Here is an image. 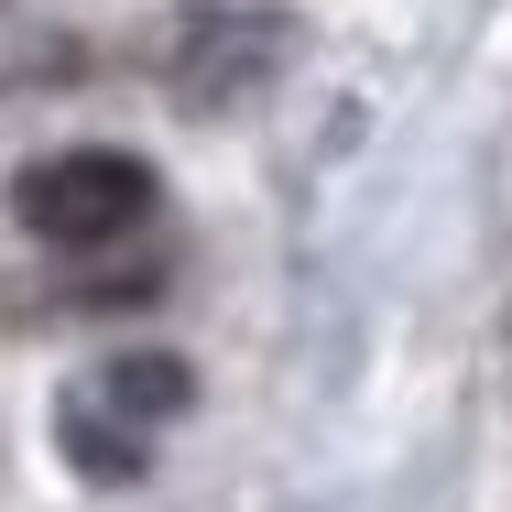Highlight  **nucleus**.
Masks as SVG:
<instances>
[{"instance_id": "nucleus-1", "label": "nucleus", "mask_w": 512, "mask_h": 512, "mask_svg": "<svg viewBox=\"0 0 512 512\" xmlns=\"http://www.w3.org/2000/svg\"><path fill=\"white\" fill-rule=\"evenodd\" d=\"M11 218H22L44 251H120V240L153 218V164H142V153H120V142L44 153V164H22Z\"/></svg>"}, {"instance_id": "nucleus-2", "label": "nucleus", "mask_w": 512, "mask_h": 512, "mask_svg": "<svg viewBox=\"0 0 512 512\" xmlns=\"http://www.w3.org/2000/svg\"><path fill=\"white\" fill-rule=\"evenodd\" d=\"M295 55V22L284 11H175L153 33V77L175 109H240L262 99Z\"/></svg>"}, {"instance_id": "nucleus-3", "label": "nucleus", "mask_w": 512, "mask_h": 512, "mask_svg": "<svg viewBox=\"0 0 512 512\" xmlns=\"http://www.w3.org/2000/svg\"><path fill=\"white\" fill-rule=\"evenodd\" d=\"M186 360H164V349H131V360H109L99 382H88V404H109L120 425H175L186 414Z\"/></svg>"}, {"instance_id": "nucleus-4", "label": "nucleus", "mask_w": 512, "mask_h": 512, "mask_svg": "<svg viewBox=\"0 0 512 512\" xmlns=\"http://www.w3.org/2000/svg\"><path fill=\"white\" fill-rule=\"evenodd\" d=\"M66 458H77V469H99V480H131V469H142V425H120L109 404L77 393V404H66Z\"/></svg>"}]
</instances>
